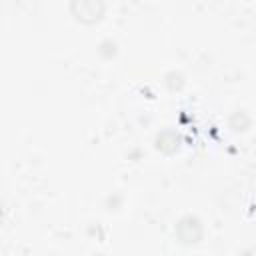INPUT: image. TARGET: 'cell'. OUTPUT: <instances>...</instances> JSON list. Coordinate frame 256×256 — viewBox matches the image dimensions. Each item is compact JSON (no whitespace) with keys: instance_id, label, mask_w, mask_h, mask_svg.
I'll return each mask as SVG.
<instances>
[{"instance_id":"obj_1","label":"cell","mask_w":256,"mask_h":256,"mask_svg":"<svg viewBox=\"0 0 256 256\" xmlns=\"http://www.w3.org/2000/svg\"><path fill=\"white\" fill-rule=\"evenodd\" d=\"M102 0H74L72 2V10L76 14L78 20L84 22H94L102 16Z\"/></svg>"}]
</instances>
